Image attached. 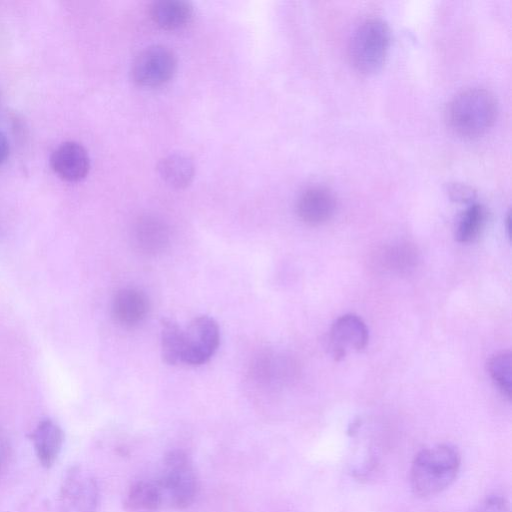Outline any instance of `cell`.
Masks as SVG:
<instances>
[{"mask_svg": "<svg viewBox=\"0 0 512 512\" xmlns=\"http://www.w3.org/2000/svg\"><path fill=\"white\" fill-rule=\"evenodd\" d=\"M461 467L458 450L448 444H438L421 450L414 458L410 482L420 497L439 494L456 479Z\"/></svg>", "mask_w": 512, "mask_h": 512, "instance_id": "obj_1", "label": "cell"}, {"mask_svg": "<svg viewBox=\"0 0 512 512\" xmlns=\"http://www.w3.org/2000/svg\"><path fill=\"white\" fill-rule=\"evenodd\" d=\"M497 100L484 88H468L457 93L447 104L445 119L449 128L462 137L484 134L495 122Z\"/></svg>", "mask_w": 512, "mask_h": 512, "instance_id": "obj_2", "label": "cell"}, {"mask_svg": "<svg viewBox=\"0 0 512 512\" xmlns=\"http://www.w3.org/2000/svg\"><path fill=\"white\" fill-rule=\"evenodd\" d=\"M163 496V502L171 507L184 509L190 506L198 492V480L194 466L182 450L168 452L163 460L160 475L155 479Z\"/></svg>", "mask_w": 512, "mask_h": 512, "instance_id": "obj_3", "label": "cell"}, {"mask_svg": "<svg viewBox=\"0 0 512 512\" xmlns=\"http://www.w3.org/2000/svg\"><path fill=\"white\" fill-rule=\"evenodd\" d=\"M390 44V29L378 17L361 22L354 31L349 44L351 63L361 73L378 71L386 58Z\"/></svg>", "mask_w": 512, "mask_h": 512, "instance_id": "obj_4", "label": "cell"}, {"mask_svg": "<svg viewBox=\"0 0 512 512\" xmlns=\"http://www.w3.org/2000/svg\"><path fill=\"white\" fill-rule=\"evenodd\" d=\"M176 69L175 53L164 45H153L135 57L131 66V76L140 86L157 87L167 83Z\"/></svg>", "mask_w": 512, "mask_h": 512, "instance_id": "obj_5", "label": "cell"}, {"mask_svg": "<svg viewBox=\"0 0 512 512\" xmlns=\"http://www.w3.org/2000/svg\"><path fill=\"white\" fill-rule=\"evenodd\" d=\"M220 342L217 322L202 315L194 318L184 330V352L182 364L199 366L205 364L215 354Z\"/></svg>", "mask_w": 512, "mask_h": 512, "instance_id": "obj_6", "label": "cell"}, {"mask_svg": "<svg viewBox=\"0 0 512 512\" xmlns=\"http://www.w3.org/2000/svg\"><path fill=\"white\" fill-rule=\"evenodd\" d=\"M99 501L95 479L79 467L71 468L60 489L62 512H97Z\"/></svg>", "mask_w": 512, "mask_h": 512, "instance_id": "obj_7", "label": "cell"}, {"mask_svg": "<svg viewBox=\"0 0 512 512\" xmlns=\"http://www.w3.org/2000/svg\"><path fill=\"white\" fill-rule=\"evenodd\" d=\"M329 340L332 355L335 360H340L347 351H360L366 346L368 330L360 317L345 314L334 322Z\"/></svg>", "mask_w": 512, "mask_h": 512, "instance_id": "obj_8", "label": "cell"}, {"mask_svg": "<svg viewBox=\"0 0 512 512\" xmlns=\"http://www.w3.org/2000/svg\"><path fill=\"white\" fill-rule=\"evenodd\" d=\"M169 230L166 224L154 216L139 217L131 230V243L142 255L155 256L169 245Z\"/></svg>", "mask_w": 512, "mask_h": 512, "instance_id": "obj_9", "label": "cell"}, {"mask_svg": "<svg viewBox=\"0 0 512 512\" xmlns=\"http://www.w3.org/2000/svg\"><path fill=\"white\" fill-rule=\"evenodd\" d=\"M336 200L333 193L324 186H311L297 199L296 213L301 221L308 225H320L334 214Z\"/></svg>", "mask_w": 512, "mask_h": 512, "instance_id": "obj_10", "label": "cell"}, {"mask_svg": "<svg viewBox=\"0 0 512 512\" xmlns=\"http://www.w3.org/2000/svg\"><path fill=\"white\" fill-rule=\"evenodd\" d=\"M50 163L53 171L63 180L75 182L86 177L90 159L86 149L74 141L61 143L52 153Z\"/></svg>", "mask_w": 512, "mask_h": 512, "instance_id": "obj_11", "label": "cell"}, {"mask_svg": "<svg viewBox=\"0 0 512 512\" xmlns=\"http://www.w3.org/2000/svg\"><path fill=\"white\" fill-rule=\"evenodd\" d=\"M149 301L145 293L137 288L117 291L112 301V313L116 321L125 326L138 325L146 317Z\"/></svg>", "mask_w": 512, "mask_h": 512, "instance_id": "obj_12", "label": "cell"}, {"mask_svg": "<svg viewBox=\"0 0 512 512\" xmlns=\"http://www.w3.org/2000/svg\"><path fill=\"white\" fill-rule=\"evenodd\" d=\"M36 456L42 466L49 468L56 461L64 441L62 429L52 420H42L30 436Z\"/></svg>", "mask_w": 512, "mask_h": 512, "instance_id": "obj_13", "label": "cell"}, {"mask_svg": "<svg viewBox=\"0 0 512 512\" xmlns=\"http://www.w3.org/2000/svg\"><path fill=\"white\" fill-rule=\"evenodd\" d=\"M152 21L165 30H178L186 27L193 17V7L182 0H158L149 8Z\"/></svg>", "mask_w": 512, "mask_h": 512, "instance_id": "obj_14", "label": "cell"}, {"mask_svg": "<svg viewBox=\"0 0 512 512\" xmlns=\"http://www.w3.org/2000/svg\"><path fill=\"white\" fill-rule=\"evenodd\" d=\"M158 171L163 180L175 188L188 186L195 174L192 160L188 156L179 153L162 158L158 163Z\"/></svg>", "mask_w": 512, "mask_h": 512, "instance_id": "obj_15", "label": "cell"}, {"mask_svg": "<svg viewBox=\"0 0 512 512\" xmlns=\"http://www.w3.org/2000/svg\"><path fill=\"white\" fill-rule=\"evenodd\" d=\"M125 503L133 510L153 511L164 502L156 480H138L130 485Z\"/></svg>", "mask_w": 512, "mask_h": 512, "instance_id": "obj_16", "label": "cell"}, {"mask_svg": "<svg viewBox=\"0 0 512 512\" xmlns=\"http://www.w3.org/2000/svg\"><path fill=\"white\" fill-rule=\"evenodd\" d=\"M184 352V330L173 320H161V354L170 365L182 364Z\"/></svg>", "mask_w": 512, "mask_h": 512, "instance_id": "obj_17", "label": "cell"}, {"mask_svg": "<svg viewBox=\"0 0 512 512\" xmlns=\"http://www.w3.org/2000/svg\"><path fill=\"white\" fill-rule=\"evenodd\" d=\"M486 221V209L481 204H471L461 215L455 232L456 240L469 243L480 234Z\"/></svg>", "mask_w": 512, "mask_h": 512, "instance_id": "obj_18", "label": "cell"}, {"mask_svg": "<svg viewBox=\"0 0 512 512\" xmlns=\"http://www.w3.org/2000/svg\"><path fill=\"white\" fill-rule=\"evenodd\" d=\"M286 363L270 354H261L251 365L253 379L261 384H271L280 381L287 375Z\"/></svg>", "mask_w": 512, "mask_h": 512, "instance_id": "obj_19", "label": "cell"}, {"mask_svg": "<svg viewBox=\"0 0 512 512\" xmlns=\"http://www.w3.org/2000/svg\"><path fill=\"white\" fill-rule=\"evenodd\" d=\"M488 371L501 392L511 398L512 391V357L509 351L494 355L488 362Z\"/></svg>", "mask_w": 512, "mask_h": 512, "instance_id": "obj_20", "label": "cell"}, {"mask_svg": "<svg viewBox=\"0 0 512 512\" xmlns=\"http://www.w3.org/2000/svg\"><path fill=\"white\" fill-rule=\"evenodd\" d=\"M417 260L416 250L410 245H397L384 252V263L389 269L404 272L411 269Z\"/></svg>", "mask_w": 512, "mask_h": 512, "instance_id": "obj_21", "label": "cell"}, {"mask_svg": "<svg viewBox=\"0 0 512 512\" xmlns=\"http://www.w3.org/2000/svg\"><path fill=\"white\" fill-rule=\"evenodd\" d=\"M474 512H510V505L504 497L492 495L483 500Z\"/></svg>", "mask_w": 512, "mask_h": 512, "instance_id": "obj_22", "label": "cell"}, {"mask_svg": "<svg viewBox=\"0 0 512 512\" xmlns=\"http://www.w3.org/2000/svg\"><path fill=\"white\" fill-rule=\"evenodd\" d=\"M448 194L452 200L457 202H470L476 196L475 191L471 187L458 183L449 185Z\"/></svg>", "mask_w": 512, "mask_h": 512, "instance_id": "obj_23", "label": "cell"}, {"mask_svg": "<svg viewBox=\"0 0 512 512\" xmlns=\"http://www.w3.org/2000/svg\"><path fill=\"white\" fill-rule=\"evenodd\" d=\"M8 455L7 439L4 432L0 429V472L5 466Z\"/></svg>", "mask_w": 512, "mask_h": 512, "instance_id": "obj_24", "label": "cell"}, {"mask_svg": "<svg viewBox=\"0 0 512 512\" xmlns=\"http://www.w3.org/2000/svg\"><path fill=\"white\" fill-rule=\"evenodd\" d=\"M9 152V144L3 133L0 132V164L6 159Z\"/></svg>", "mask_w": 512, "mask_h": 512, "instance_id": "obj_25", "label": "cell"}]
</instances>
